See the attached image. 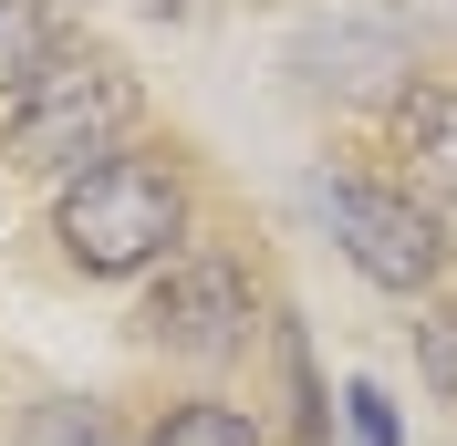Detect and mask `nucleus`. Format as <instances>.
<instances>
[{
    "label": "nucleus",
    "mask_w": 457,
    "mask_h": 446,
    "mask_svg": "<svg viewBox=\"0 0 457 446\" xmlns=\"http://www.w3.org/2000/svg\"><path fill=\"white\" fill-rule=\"evenodd\" d=\"M281 374H291V425H302V446H333L322 394H312V353H302V333H291V322H281Z\"/></svg>",
    "instance_id": "nucleus-8"
},
{
    "label": "nucleus",
    "mask_w": 457,
    "mask_h": 446,
    "mask_svg": "<svg viewBox=\"0 0 457 446\" xmlns=\"http://www.w3.org/2000/svg\"><path fill=\"white\" fill-rule=\"evenodd\" d=\"M53 239H62V260H73L84 280L167 270V260L187 250V177H177L167 156L125 145V156H104V167L62 177V197H53Z\"/></svg>",
    "instance_id": "nucleus-1"
},
{
    "label": "nucleus",
    "mask_w": 457,
    "mask_h": 446,
    "mask_svg": "<svg viewBox=\"0 0 457 446\" xmlns=\"http://www.w3.org/2000/svg\"><path fill=\"white\" fill-rule=\"evenodd\" d=\"M145 446H270V436H260L250 405H219V394H198V405H167V416L145 425Z\"/></svg>",
    "instance_id": "nucleus-7"
},
{
    "label": "nucleus",
    "mask_w": 457,
    "mask_h": 446,
    "mask_svg": "<svg viewBox=\"0 0 457 446\" xmlns=\"http://www.w3.org/2000/svg\"><path fill=\"white\" fill-rule=\"evenodd\" d=\"M42 446H104V416H73V405H62V416H42Z\"/></svg>",
    "instance_id": "nucleus-11"
},
{
    "label": "nucleus",
    "mask_w": 457,
    "mask_h": 446,
    "mask_svg": "<svg viewBox=\"0 0 457 446\" xmlns=\"http://www.w3.org/2000/svg\"><path fill=\"white\" fill-rule=\"evenodd\" d=\"M62 53V21H53V0H0V104L42 73V62Z\"/></svg>",
    "instance_id": "nucleus-6"
},
{
    "label": "nucleus",
    "mask_w": 457,
    "mask_h": 446,
    "mask_svg": "<svg viewBox=\"0 0 457 446\" xmlns=\"http://www.w3.org/2000/svg\"><path fill=\"white\" fill-rule=\"evenodd\" d=\"M395 145L416 156V187L457 208V84H416L395 114Z\"/></svg>",
    "instance_id": "nucleus-5"
},
{
    "label": "nucleus",
    "mask_w": 457,
    "mask_h": 446,
    "mask_svg": "<svg viewBox=\"0 0 457 446\" xmlns=\"http://www.w3.org/2000/svg\"><path fill=\"white\" fill-rule=\"evenodd\" d=\"M136 333L156 343V353H177V363H239L250 333H260V280H250V260L177 250L167 270H156V291H145Z\"/></svg>",
    "instance_id": "nucleus-3"
},
{
    "label": "nucleus",
    "mask_w": 457,
    "mask_h": 446,
    "mask_svg": "<svg viewBox=\"0 0 457 446\" xmlns=\"http://www.w3.org/2000/svg\"><path fill=\"white\" fill-rule=\"evenodd\" d=\"M416 363H427V384L457 405V301H436L427 322H416Z\"/></svg>",
    "instance_id": "nucleus-9"
},
{
    "label": "nucleus",
    "mask_w": 457,
    "mask_h": 446,
    "mask_svg": "<svg viewBox=\"0 0 457 446\" xmlns=\"http://www.w3.org/2000/svg\"><path fill=\"white\" fill-rule=\"evenodd\" d=\"M343 425H353V446H405V425H395V405H385V384H343Z\"/></svg>",
    "instance_id": "nucleus-10"
},
{
    "label": "nucleus",
    "mask_w": 457,
    "mask_h": 446,
    "mask_svg": "<svg viewBox=\"0 0 457 446\" xmlns=\"http://www.w3.org/2000/svg\"><path fill=\"white\" fill-rule=\"evenodd\" d=\"M136 125H145V84L114 53H53L0 104V156L21 177H84L104 156H125Z\"/></svg>",
    "instance_id": "nucleus-2"
},
{
    "label": "nucleus",
    "mask_w": 457,
    "mask_h": 446,
    "mask_svg": "<svg viewBox=\"0 0 457 446\" xmlns=\"http://www.w3.org/2000/svg\"><path fill=\"white\" fill-rule=\"evenodd\" d=\"M322 219H333L343 260L374 291H436L447 270V228L416 187H374V177H322Z\"/></svg>",
    "instance_id": "nucleus-4"
}]
</instances>
